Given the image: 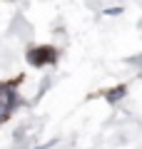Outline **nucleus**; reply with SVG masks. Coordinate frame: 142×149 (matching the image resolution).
I'll list each match as a JSON object with an SVG mask.
<instances>
[{
	"instance_id": "obj_1",
	"label": "nucleus",
	"mask_w": 142,
	"mask_h": 149,
	"mask_svg": "<svg viewBox=\"0 0 142 149\" xmlns=\"http://www.w3.org/2000/svg\"><path fill=\"white\" fill-rule=\"evenodd\" d=\"M27 60H30L32 65H47V62H55L58 60V52H55L53 47H35V50H30V55H27Z\"/></svg>"
},
{
	"instance_id": "obj_2",
	"label": "nucleus",
	"mask_w": 142,
	"mask_h": 149,
	"mask_svg": "<svg viewBox=\"0 0 142 149\" xmlns=\"http://www.w3.org/2000/svg\"><path fill=\"white\" fill-rule=\"evenodd\" d=\"M122 95H125V87H115V90H112V92H110V95H107V97H110V100L115 102V100H120Z\"/></svg>"
}]
</instances>
